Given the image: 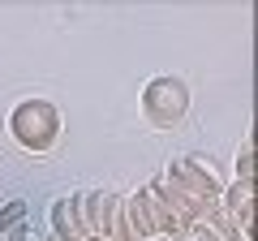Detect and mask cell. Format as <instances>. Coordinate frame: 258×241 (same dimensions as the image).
I'll use <instances>...</instances> for the list:
<instances>
[{"label":"cell","mask_w":258,"mask_h":241,"mask_svg":"<svg viewBox=\"0 0 258 241\" xmlns=\"http://www.w3.org/2000/svg\"><path fill=\"white\" fill-rule=\"evenodd\" d=\"M60 130H64V116H60V108L47 103V99H22L18 108L9 112L13 142H18L22 151H30V155L52 151L56 138H60Z\"/></svg>","instance_id":"cell-1"},{"label":"cell","mask_w":258,"mask_h":241,"mask_svg":"<svg viewBox=\"0 0 258 241\" xmlns=\"http://www.w3.org/2000/svg\"><path fill=\"white\" fill-rule=\"evenodd\" d=\"M164 181L176 186L181 194H189L194 203H220L224 186H228V176L220 172V164L211 155H176V159H168Z\"/></svg>","instance_id":"cell-2"},{"label":"cell","mask_w":258,"mask_h":241,"mask_svg":"<svg viewBox=\"0 0 258 241\" xmlns=\"http://www.w3.org/2000/svg\"><path fill=\"white\" fill-rule=\"evenodd\" d=\"M185 112H189V86H185L181 78L159 74V78L147 82V91H142V116H147V125H155V130H176L185 120Z\"/></svg>","instance_id":"cell-3"},{"label":"cell","mask_w":258,"mask_h":241,"mask_svg":"<svg viewBox=\"0 0 258 241\" xmlns=\"http://www.w3.org/2000/svg\"><path fill=\"white\" fill-rule=\"evenodd\" d=\"M125 220H129V228L138 232V241L142 237H176V232H181V220H176L147 186L125 198Z\"/></svg>","instance_id":"cell-4"},{"label":"cell","mask_w":258,"mask_h":241,"mask_svg":"<svg viewBox=\"0 0 258 241\" xmlns=\"http://www.w3.org/2000/svg\"><path fill=\"white\" fill-rule=\"evenodd\" d=\"M47 224H52V237L56 241H82L86 228H82V194H64L52 203L47 211Z\"/></svg>","instance_id":"cell-5"},{"label":"cell","mask_w":258,"mask_h":241,"mask_svg":"<svg viewBox=\"0 0 258 241\" xmlns=\"http://www.w3.org/2000/svg\"><path fill=\"white\" fill-rule=\"evenodd\" d=\"M147 190H151V194H155V198H159V203H164V207H168V211H172L181 224H194L198 215L207 211V207H211V203H194L189 194H181L176 186H168L164 176H151V181H147Z\"/></svg>","instance_id":"cell-6"},{"label":"cell","mask_w":258,"mask_h":241,"mask_svg":"<svg viewBox=\"0 0 258 241\" xmlns=\"http://www.w3.org/2000/svg\"><path fill=\"white\" fill-rule=\"evenodd\" d=\"M103 237L108 241H138V232L125 220V194H116V190H108V203H103Z\"/></svg>","instance_id":"cell-7"},{"label":"cell","mask_w":258,"mask_h":241,"mask_svg":"<svg viewBox=\"0 0 258 241\" xmlns=\"http://www.w3.org/2000/svg\"><path fill=\"white\" fill-rule=\"evenodd\" d=\"M194 224H198V228H203V232H207L211 241H245V237L237 232V224H232V215L224 211L220 203H211V207H207V211L198 215Z\"/></svg>","instance_id":"cell-8"},{"label":"cell","mask_w":258,"mask_h":241,"mask_svg":"<svg viewBox=\"0 0 258 241\" xmlns=\"http://www.w3.org/2000/svg\"><path fill=\"white\" fill-rule=\"evenodd\" d=\"M103 203H108V190H86L82 194V228H86V237H103Z\"/></svg>","instance_id":"cell-9"},{"label":"cell","mask_w":258,"mask_h":241,"mask_svg":"<svg viewBox=\"0 0 258 241\" xmlns=\"http://www.w3.org/2000/svg\"><path fill=\"white\" fill-rule=\"evenodd\" d=\"M220 207H224L228 215L254 211V181H232V186H224V194H220Z\"/></svg>","instance_id":"cell-10"},{"label":"cell","mask_w":258,"mask_h":241,"mask_svg":"<svg viewBox=\"0 0 258 241\" xmlns=\"http://www.w3.org/2000/svg\"><path fill=\"white\" fill-rule=\"evenodd\" d=\"M237 181H254V142H245V151L237 155Z\"/></svg>","instance_id":"cell-11"},{"label":"cell","mask_w":258,"mask_h":241,"mask_svg":"<svg viewBox=\"0 0 258 241\" xmlns=\"http://www.w3.org/2000/svg\"><path fill=\"white\" fill-rule=\"evenodd\" d=\"M18 220H26V203H9L5 211H0V232H9Z\"/></svg>","instance_id":"cell-12"},{"label":"cell","mask_w":258,"mask_h":241,"mask_svg":"<svg viewBox=\"0 0 258 241\" xmlns=\"http://www.w3.org/2000/svg\"><path fill=\"white\" fill-rule=\"evenodd\" d=\"M168 241H211V237H207L198 224H181V232H176V237H168Z\"/></svg>","instance_id":"cell-13"},{"label":"cell","mask_w":258,"mask_h":241,"mask_svg":"<svg viewBox=\"0 0 258 241\" xmlns=\"http://www.w3.org/2000/svg\"><path fill=\"white\" fill-rule=\"evenodd\" d=\"M82 241H103V237H82Z\"/></svg>","instance_id":"cell-14"},{"label":"cell","mask_w":258,"mask_h":241,"mask_svg":"<svg viewBox=\"0 0 258 241\" xmlns=\"http://www.w3.org/2000/svg\"><path fill=\"white\" fill-rule=\"evenodd\" d=\"M103 241H108V237H103Z\"/></svg>","instance_id":"cell-15"}]
</instances>
